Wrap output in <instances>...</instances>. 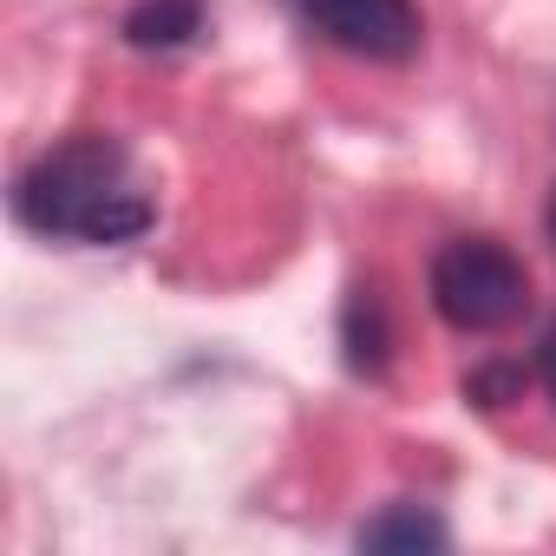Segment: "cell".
<instances>
[{
    "label": "cell",
    "mask_w": 556,
    "mask_h": 556,
    "mask_svg": "<svg viewBox=\"0 0 556 556\" xmlns=\"http://www.w3.org/2000/svg\"><path fill=\"white\" fill-rule=\"evenodd\" d=\"M282 8L334 53L354 60H380V66H406L426 40V21L413 0H282Z\"/></svg>",
    "instance_id": "cell-3"
},
{
    "label": "cell",
    "mask_w": 556,
    "mask_h": 556,
    "mask_svg": "<svg viewBox=\"0 0 556 556\" xmlns=\"http://www.w3.org/2000/svg\"><path fill=\"white\" fill-rule=\"evenodd\" d=\"M361 549H445V523L426 504H393L387 517L361 523Z\"/></svg>",
    "instance_id": "cell-6"
},
{
    "label": "cell",
    "mask_w": 556,
    "mask_h": 556,
    "mask_svg": "<svg viewBox=\"0 0 556 556\" xmlns=\"http://www.w3.org/2000/svg\"><path fill=\"white\" fill-rule=\"evenodd\" d=\"M465 393H471V400H484V406H504V400L517 393V374H510V367H484V374H471V380H465Z\"/></svg>",
    "instance_id": "cell-7"
},
{
    "label": "cell",
    "mask_w": 556,
    "mask_h": 556,
    "mask_svg": "<svg viewBox=\"0 0 556 556\" xmlns=\"http://www.w3.org/2000/svg\"><path fill=\"white\" fill-rule=\"evenodd\" d=\"M14 216L34 236H53V242L112 249V242H138L157 223V203H151L131 151L112 131H79V138H60L53 151H40L21 170Z\"/></svg>",
    "instance_id": "cell-1"
},
{
    "label": "cell",
    "mask_w": 556,
    "mask_h": 556,
    "mask_svg": "<svg viewBox=\"0 0 556 556\" xmlns=\"http://www.w3.org/2000/svg\"><path fill=\"white\" fill-rule=\"evenodd\" d=\"M432 308L458 334H504L530 315V268L497 236H452L432 255Z\"/></svg>",
    "instance_id": "cell-2"
},
{
    "label": "cell",
    "mask_w": 556,
    "mask_h": 556,
    "mask_svg": "<svg viewBox=\"0 0 556 556\" xmlns=\"http://www.w3.org/2000/svg\"><path fill=\"white\" fill-rule=\"evenodd\" d=\"M536 380H543V393L556 400V321H549L543 341H536Z\"/></svg>",
    "instance_id": "cell-8"
},
{
    "label": "cell",
    "mask_w": 556,
    "mask_h": 556,
    "mask_svg": "<svg viewBox=\"0 0 556 556\" xmlns=\"http://www.w3.org/2000/svg\"><path fill=\"white\" fill-rule=\"evenodd\" d=\"M549 236H556V190H549Z\"/></svg>",
    "instance_id": "cell-9"
},
{
    "label": "cell",
    "mask_w": 556,
    "mask_h": 556,
    "mask_svg": "<svg viewBox=\"0 0 556 556\" xmlns=\"http://www.w3.org/2000/svg\"><path fill=\"white\" fill-rule=\"evenodd\" d=\"M203 21H210L203 0H138L125 14V40L138 53H177V47H190L203 34Z\"/></svg>",
    "instance_id": "cell-4"
},
{
    "label": "cell",
    "mask_w": 556,
    "mask_h": 556,
    "mask_svg": "<svg viewBox=\"0 0 556 556\" xmlns=\"http://www.w3.org/2000/svg\"><path fill=\"white\" fill-rule=\"evenodd\" d=\"M341 348H348V367H354V374H380V367H387L393 328H387V302H380V289H354V295H348Z\"/></svg>",
    "instance_id": "cell-5"
}]
</instances>
